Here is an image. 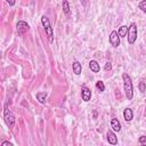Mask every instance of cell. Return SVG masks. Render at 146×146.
<instances>
[{
  "mask_svg": "<svg viewBox=\"0 0 146 146\" xmlns=\"http://www.w3.org/2000/svg\"><path fill=\"white\" fill-rule=\"evenodd\" d=\"M122 80H123V88H124L125 97L128 98V100H130L133 97V86H132L131 78L128 73H122Z\"/></svg>",
  "mask_w": 146,
  "mask_h": 146,
  "instance_id": "1",
  "label": "cell"
},
{
  "mask_svg": "<svg viewBox=\"0 0 146 146\" xmlns=\"http://www.w3.org/2000/svg\"><path fill=\"white\" fill-rule=\"evenodd\" d=\"M41 23H42V26H43V29H44V31H46V34H47L49 41L52 42V41H54V32H52V27H51V24H50L49 18L43 15V16L41 17Z\"/></svg>",
  "mask_w": 146,
  "mask_h": 146,
  "instance_id": "2",
  "label": "cell"
},
{
  "mask_svg": "<svg viewBox=\"0 0 146 146\" xmlns=\"http://www.w3.org/2000/svg\"><path fill=\"white\" fill-rule=\"evenodd\" d=\"M3 119H5V122L9 129L14 128L15 122H16V117H15L14 113L7 108V106L5 107V111H3Z\"/></svg>",
  "mask_w": 146,
  "mask_h": 146,
  "instance_id": "3",
  "label": "cell"
},
{
  "mask_svg": "<svg viewBox=\"0 0 146 146\" xmlns=\"http://www.w3.org/2000/svg\"><path fill=\"white\" fill-rule=\"evenodd\" d=\"M128 43L129 44H133L135 41L137 40V25L135 23H131L129 26H128Z\"/></svg>",
  "mask_w": 146,
  "mask_h": 146,
  "instance_id": "4",
  "label": "cell"
},
{
  "mask_svg": "<svg viewBox=\"0 0 146 146\" xmlns=\"http://www.w3.org/2000/svg\"><path fill=\"white\" fill-rule=\"evenodd\" d=\"M29 30H30V25L26 22H24V21H19L17 23V25H16V31H17L18 35H23Z\"/></svg>",
  "mask_w": 146,
  "mask_h": 146,
  "instance_id": "5",
  "label": "cell"
},
{
  "mask_svg": "<svg viewBox=\"0 0 146 146\" xmlns=\"http://www.w3.org/2000/svg\"><path fill=\"white\" fill-rule=\"evenodd\" d=\"M110 43L114 47V48H117L120 46V35L116 31H112L111 34H110Z\"/></svg>",
  "mask_w": 146,
  "mask_h": 146,
  "instance_id": "6",
  "label": "cell"
},
{
  "mask_svg": "<svg viewBox=\"0 0 146 146\" xmlns=\"http://www.w3.org/2000/svg\"><path fill=\"white\" fill-rule=\"evenodd\" d=\"M81 97H82V100L83 102H89L90 98H91V90L88 87L83 86L81 88Z\"/></svg>",
  "mask_w": 146,
  "mask_h": 146,
  "instance_id": "7",
  "label": "cell"
},
{
  "mask_svg": "<svg viewBox=\"0 0 146 146\" xmlns=\"http://www.w3.org/2000/svg\"><path fill=\"white\" fill-rule=\"evenodd\" d=\"M106 137H107V141L111 144V145H116L117 144V138L114 133V130H108L107 133H106Z\"/></svg>",
  "mask_w": 146,
  "mask_h": 146,
  "instance_id": "8",
  "label": "cell"
},
{
  "mask_svg": "<svg viewBox=\"0 0 146 146\" xmlns=\"http://www.w3.org/2000/svg\"><path fill=\"white\" fill-rule=\"evenodd\" d=\"M72 68H73V73H74L75 75H80V74H81L82 66H81L80 62H78V60L73 62V64H72Z\"/></svg>",
  "mask_w": 146,
  "mask_h": 146,
  "instance_id": "9",
  "label": "cell"
},
{
  "mask_svg": "<svg viewBox=\"0 0 146 146\" xmlns=\"http://www.w3.org/2000/svg\"><path fill=\"white\" fill-rule=\"evenodd\" d=\"M133 117V113H132V110L131 108H125L123 111V119L127 121V122H130Z\"/></svg>",
  "mask_w": 146,
  "mask_h": 146,
  "instance_id": "10",
  "label": "cell"
},
{
  "mask_svg": "<svg viewBox=\"0 0 146 146\" xmlns=\"http://www.w3.org/2000/svg\"><path fill=\"white\" fill-rule=\"evenodd\" d=\"M89 68L95 73H98L100 71V66L96 60H90L89 62Z\"/></svg>",
  "mask_w": 146,
  "mask_h": 146,
  "instance_id": "11",
  "label": "cell"
},
{
  "mask_svg": "<svg viewBox=\"0 0 146 146\" xmlns=\"http://www.w3.org/2000/svg\"><path fill=\"white\" fill-rule=\"evenodd\" d=\"M111 127H112V129H113L114 131H120V130H121V123H120L119 120L115 119V117H113V119L111 120Z\"/></svg>",
  "mask_w": 146,
  "mask_h": 146,
  "instance_id": "12",
  "label": "cell"
},
{
  "mask_svg": "<svg viewBox=\"0 0 146 146\" xmlns=\"http://www.w3.org/2000/svg\"><path fill=\"white\" fill-rule=\"evenodd\" d=\"M46 98H47V92L41 91V92H38V94H36V99H38L41 104H44V103H46Z\"/></svg>",
  "mask_w": 146,
  "mask_h": 146,
  "instance_id": "13",
  "label": "cell"
},
{
  "mask_svg": "<svg viewBox=\"0 0 146 146\" xmlns=\"http://www.w3.org/2000/svg\"><path fill=\"white\" fill-rule=\"evenodd\" d=\"M119 35H120V38H123V36H125L127 35V33H128V26L127 25H122L121 27H119Z\"/></svg>",
  "mask_w": 146,
  "mask_h": 146,
  "instance_id": "14",
  "label": "cell"
},
{
  "mask_svg": "<svg viewBox=\"0 0 146 146\" xmlns=\"http://www.w3.org/2000/svg\"><path fill=\"white\" fill-rule=\"evenodd\" d=\"M96 88L98 89V91H100V92H103L104 90H105V84H104V82L103 81H97L96 82Z\"/></svg>",
  "mask_w": 146,
  "mask_h": 146,
  "instance_id": "15",
  "label": "cell"
},
{
  "mask_svg": "<svg viewBox=\"0 0 146 146\" xmlns=\"http://www.w3.org/2000/svg\"><path fill=\"white\" fill-rule=\"evenodd\" d=\"M63 11L65 14L70 13V6H68V1L67 0H63Z\"/></svg>",
  "mask_w": 146,
  "mask_h": 146,
  "instance_id": "16",
  "label": "cell"
},
{
  "mask_svg": "<svg viewBox=\"0 0 146 146\" xmlns=\"http://www.w3.org/2000/svg\"><path fill=\"white\" fill-rule=\"evenodd\" d=\"M138 8L143 11V13H146V0H141L138 5Z\"/></svg>",
  "mask_w": 146,
  "mask_h": 146,
  "instance_id": "17",
  "label": "cell"
},
{
  "mask_svg": "<svg viewBox=\"0 0 146 146\" xmlns=\"http://www.w3.org/2000/svg\"><path fill=\"white\" fill-rule=\"evenodd\" d=\"M139 90L141 92H144L146 90V82L144 80H140V82H139Z\"/></svg>",
  "mask_w": 146,
  "mask_h": 146,
  "instance_id": "18",
  "label": "cell"
},
{
  "mask_svg": "<svg viewBox=\"0 0 146 146\" xmlns=\"http://www.w3.org/2000/svg\"><path fill=\"white\" fill-rule=\"evenodd\" d=\"M138 141H139V144H146V136H141V137H139V139H138Z\"/></svg>",
  "mask_w": 146,
  "mask_h": 146,
  "instance_id": "19",
  "label": "cell"
},
{
  "mask_svg": "<svg viewBox=\"0 0 146 146\" xmlns=\"http://www.w3.org/2000/svg\"><path fill=\"white\" fill-rule=\"evenodd\" d=\"M104 68H105V71H110V70L112 68V64H111L110 62H107V63L105 64V67H104Z\"/></svg>",
  "mask_w": 146,
  "mask_h": 146,
  "instance_id": "20",
  "label": "cell"
},
{
  "mask_svg": "<svg viewBox=\"0 0 146 146\" xmlns=\"http://www.w3.org/2000/svg\"><path fill=\"white\" fill-rule=\"evenodd\" d=\"M1 146H13V144L10 141H2L1 143Z\"/></svg>",
  "mask_w": 146,
  "mask_h": 146,
  "instance_id": "21",
  "label": "cell"
},
{
  "mask_svg": "<svg viewBox=\"0 0 146 146\" xmlns=\"http://www.w3.org/2000/svg\"><path fill=\"white\" fill-rule=\"evenodd\" d=\"M8 3H9V6H14L15 5V0H6Z\"/></svg>",
  "mask_w": 146,
  "mask_h": 146,
  "instance_id": "22",
  "label": "cell"
}]
</instances>
